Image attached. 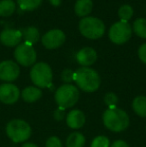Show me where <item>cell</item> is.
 I'll return each mask as SVG.
<instances>
[{"instance_id":"obj_23","label":"cell","mask_w":146,"mask_h":147,"mask_svg":"<svg viewBox=\"0 0 146 147\" xmlns=\"http://www.w3.org/2000/svg\"><path fill=\"white\" fill-rule=\"evenodd\" d=\"M133 15V9L130 5L128 4H125L122 5L118 10V16L120 18V21L123 22H127L128 20L131 19Z\"/></svg>"},{"instance_id":"obj_20","label":"cell","mask_w":146,"mask_h":147,"mask_svg":"<svg viewBox=\"0 0 146 147\" xmlns=\"http://www.w3.org/2000/svg\"><path fill=\"white\" fill-rule=\"evenodd\" d=\"M16 4L13 0H1L0 1V16L9 17L15 12Z\"/></svg>"},{"instance_id":"obj_32","label":"cell","mask_w":146,"mask_h":147,"mask_svg":"<svg viewBox=\"0 0 146 147\" xmlns=\"http://www.w3.org/2000/svg\"><path fill=\"white\" fill-rule=\"evenodd\" d=\"M49 2H50V3L52 4L53 6H55V7H57V6L60 5L61 0H49Z\"/></svg>"},{"instance_id":"obj_7","label":"cell","mask_w":146,"mask_h":147,"mask_svg":"<svg viewBox=\"0 0 146 147\" xmlns=\"http://www.w3.org/2000/svg\"><path fill=\"white\" fill-rule=\"evenodd\" d=\"M14 58L16 63L23 67L33 66L37 59V54L33 45L27 42L20 43L14 50Z\"/></svg>"},{"instance_id":"obj_30","label":"cell","mask_w":146,"mask_h":147,"mask_svg":"<svg viewBox=\"0 0 146 147\" xmlns=\"http://www.w3.org/2000/svg\"><path fill=\"white\" fill-rule=\"evenodd\" d=\"M110 147H129V145L127 144V142H125L124 140H115L112 144L110 145Z\"/></svg>"},{"instance_id":"obj_21","label":"cell","mask_w":146,"mask_h":147,"mask_svg":"<svg viewBox=\"0 0 146 147\" xmlns=\"http://www.w3.org/2000/svg\"><path fill=\"white\" fill-rule=\"evenodd\" d=\"M18 6L23 11H33L42 3V0H17Z\"/></svg>"},{"instance_id":"obj_3","label":"cell","mask_w":146,"mask_h":147,"mask_svg":"<svg viewBox=\"0 0 146 147\" xmlns=\"http://www.w3.org/2000/svg\"><path fill=\"white\" fill-rule=\"evenodd\" d=\"M6 135L14 143H24L30 138L32 134L31 126L23 119L15 118L6 124Z\"/></svg>"},{"instance_id":"obj_9","label":"cell","mask_w":146,"mask_h":147,"mask_svg":"<svg viewBox=\"0 0 146 147\" xmlns=\"http://www.w3.org/2000/svg\"><path fill=\"white\" fill-rule=\"evenodd\" d=\"M20 74V68L16 62L12 60H4L0 62V80L7 83L15 81Z\"/></svg>"},{"instance_id":"obj_25","label":"cell","mask_w":146,"mask_h":147,"mask_svg":"<svg viewBox=\"0 0 146 147\" xmlns=\"http://www.w3.org/2000/svg\"><path fill=\"white\" fill-rule=\"evenodd\" d=\"M103 100L105 105L107 106V108H109V107H115L117 106V103H118V96L113 92H108L104 95Z\"/></svg>"},{"instance_id":"obj_18","label":"cell","mask_w":146,"mask_h":147,"mask_svg":"<svg viewBox=\"0 0 146 147\" xmlns=\"http://www.w3.org/2000/svg\"><path fill=\"white\" fill-rule=\"evenodd\" d=\"M132 109L139 117L146 118V96L139 95L135 97L132 101Z\"/></svg>"},{"instance_id":"obj_28","label":"cell","mask_w":146,"mask_h":147,"mask_svg":"<svg viewBox=\"0 0 146 147\" xmlns=\"http://www.w3.org/2000/svg\"><path fill=\"white\" fill-rule=\"evenodd\" d=\"M53 117L56 121H62L65 117H66V112H65L64 108H61V107H57L54 110L53 113Z\"/></svg>"},{"instance_id":"obj_14","label":"cell","mask_w":146,"mask_h":147,"mask_svg":"<svg viewBox=\"0 0 146 147\" xmlns=\"http://www.w3.org/2000/svg\"><path fill=\"white\" fill-rule=\"evenodd\" d=\"M76 60L82 67H89L97 60V53L91 47H83L76 53Z\"/></svg>"},{"instance_id":"obj_5","label":"cell","mask_w":146,"mask_h":147,"mask_svg":"<svg viewBox=\"0 0 146 147\" xmlns=\"http://www.w3.org/2000/svg\"><path fill=\"white\" fill-rule=\"evenodd\" d=\"M79 31L85 38L95 40L101 38L105 32V25L97 17L86 16L79 22Z\"/></svg>"},{"instance_id":"obj_16","label":"cell","mask_w":146,"mask_h":147,"mask_svg":"<svg viewBox=\"0 0 146 147\" xmlns=\"http://www.w3.org/2000/svg\"><path fill=\"white\" fill-rule=\"evenodd\" d=\"M93 3L92 0H77L74 6V11L80 17H86L91 13Z\"/></svg>"},{"instance_id":"obj_10","label":"cell","mask_w":146,"mask_h":147,"mask_svg":"<svg viewBox=\"0 0 146 147\" xmlns=\"http://www.w3.org/2000/svg\"><path fill=\"white\" fill-rule=\"evenodd\" d=\"M20 98V90L13 83L0 84V102L6 105L15 104Z\"/></svg>"},{"instance_id":"obj_33","label":"cell","mask_w":146,"mask_h":147,"mask_svg":"<svg viewBox=\"0 0 146 147\" xmlns=\"http://www.w3.org/2000/svg\"><path fill=\"white\" fill-rule=\"evenodd\" d=\"M145 129H146V126H145Z\"/></svg>"},{"instance_id":"obj_19","label":"cell","mask_w":146,"mask_h":147,"mask_svg":"<svg viewBox=\"0 0 146 147\" xmlns=\"http://www.w3.org/2000/svg\"><path fill=\"white\" fill-rule=\"evenodd\" d=\"M22 33V38L25 39V42L29 43V44L33 45L34 43L38 42L39 38H40V33L38 29L34 26H29V27L24 28L21 31Z\"/></svg>"},{"instance_id":"obj_27","label":"cell","mask_w":146,"mask_h":147,"mask_svg":"<svg viewBox=\"0 0 146 147\" xmlns=\"http://www.w3.org/2000/svg\"><path fill=\"white\" fill-rule=\"evenodd\" d=\"M45 147H63V145L57 136H50L45 142Z\"/></svg>"},{"instance_id":"obj_13","label":"cell","mask_w":146,"mask_h":147,"mask_svg":"<svg viewBox=\"0 0 146 147\" xmlns=\"http://www.w3.org/2000/svg\"><path fill=\"white\" fill-rule=\"evenodd\" d=\"M65 121L69 128L77 130L84 126L86 122V117L83 111L79 110V109H72L66 114Z\"/></svg>"},{"instance_id":"obj_15","label":"cell","mask_w":146,"mask_h":147,"mask_svg":"<svg viewBox=\"0 0 146 147\" xmlns=\"http://www.w3.org/2000/svg\"><path fill=\"white\" fill-rule=\"evenodd\" d=\"M43 92L36 86H27L20 91V97L26 103H34L42 97Z\"/></svg>"},{"instance_id":"obj_17","label":"cell","mask_w":146,"mask_h":147,"mask_svg":"<svg viewBox=\"0 0 146 147\" xmlns=\"http://www.w3.org/2000/svg\"><path fill=\"white\" fill-rule=\"evenodd\" d=\"M86 138L81 132L74 131L71 132L66 138L65 146L66 147H84Z\"/></svg>"},{"instance_id":"obj_29","label":"cell","mask_w":146,"mask_h":147,"mask_svg":"<svg viewBox=\"0 0 146 147\" xmlns=\"http://www.w3.org/2000/svg\"><path fill=\"white\" fill-rule=\"evenodd\" d=\"M138 57L144 64H146V43L142 44L138 49Z\"/></svg>"},{"instance_id":"obj_2","label":"cell","mask_w":146,"mask_h":147,"mask_svg":"<svg viewBox=\"0 0 146 147\" xmlns=\"http://www.w3.org/2000/svg\"><path fill=\"white\" fill-rule=\"evenodd\" d=\"M74 82L77 85L76 87L87 93L95 92L101 84L99 74L90 67L78 68L74 72Z\"/></svg>"},{"instance_id":"obj_22","label":"cell","mask_w":146,"mask_h":147,"mask_svg":"<svg viewBox=\"0 0 146 147\" xmlns=\"http://www.w3.org/2000/svg\"><path fill=\"white\" fill-rule=\"evenodd\" d=\"M133 31L140 38L146 39V19L138 18L133 23Z\"/></svg>"},{"instance_id":"obj_1","label":"cell","mask_w":146,"mask_h":147,"mask_svg":"<svg viewBox=\"0 0 146 147\" xmlns=\"http://www.w3.org/2000/svg\"><path fill=\"white\" fill-rule=\"evenodd\" d=\"M102 122L108 130L119 133L128 128L130 119L126 111L115 106L104 110L102 114Z\"/></svg>"},{"instance_id":"obj_24","label":"cell","mask_w":146,"mask_h":147,"mask_svg":"<svg viewBox=\"0 0 146 147\" xmlns=\"http://www.w3.org/2000/svg\"><path fill=\"white\" fill-rule=\"evenodd\" d=\"M110 141L106 136L98 135L93 138L91 141L90 147H110Z\"/></svg>"},{"instance_id":"obj_26","label":"cell","mask_w":146,"mask_h":147,"mask_svg":"<svg viewBox=\"0 0 146 147\" xmlns=\"http://www.w3.org/2000/svg\"><path fill=\"white\" fill-rule=\"evenodd\" d=\"M61 79L64 84H71L74 81V71L71 69H64L61 73Z\"/></svg>"},{"instance_id":"obj_4","label":"cell","mask_w":146,"mask_h":147,"mask_svg":"<svg viewBox=\"0 0 146 147\" xmlns=\"http://www.w3.org/2000/svg\"><path fill=\"white\" fill-rule=\"evenodd\" d=\"M79 89L73 84H63L56 89L54 99L57 106L61 108H71L79 100Z\"/></svg>"},{"instance_id":"obj_31","label":"cell","mask_w":146,"mask_h":147,"mask_svg":"<svg viewBox=\"0 0 146 147\" xmlns=\"http://www.w3.org/2000/svg\"><path fill=\"white\" fill-rule=\"evenodd\" d=\"M21 147H39L37 144L33 143V142H24L21 145Z\"/></svg>"},{"instance_id":"obj_8","label":"cell","mask_w":146,"mask_h":147,"mask_svg":"<svg viewBox=\"0 0 146 147\" xmlns=\"http://www.w3.org/2000/svg\"><path fill=\"white\" fill-rule=\"evenodd\" d=\"M131 35H132L131 26L127 22L123 21L115 22L110 27L108 32V36L111 42L118 45L126 43L131 38Z\"/></svg>"},{"instance_id":"obj_12","label":"cell","mask_w":146,"mask_h":147,"mask_svg":"<svg viewBox=\"0 0 146 147\" xmlns=\"http://www.w3.org/2000/svg\"><path fill=\"white\" fill-rule=\"evenodd\" d=\"M22 39V33L16 29H4L0 33V42L8 47L18 46Z\"/></svg>"},{"instance_id":"obj_6","label":"cell","mask_w":146,"mask_h":147,"mask_svg":"<svg viewBox=\"0 0 146 147\" xmlns=\"http://www.w3.org/2000/svg\"><path fill=\"white\" fill-rule=\"evenodd\" d=\"M30 79L34 86L38 88H46L52 84L53 72L50 65L45 62H38L32 66L30 70Z\"/></svg>"},{"instance_id":"obj_11","label":"cell","mask_w":146,"mask_h":147,"mask_svg":"<svg viewBox=\"0 0 146 147\" xmlns=\"http://www.w3.org/2000/svg\"><path fill=\"white\" fill-rule=\"evenodd\" d=\"M65 33L60 29H52L49 30L47 33L43 35L41 38L42 44L47 49H56L62 46L65 42Z\"/></svg>"}]
</instances>
